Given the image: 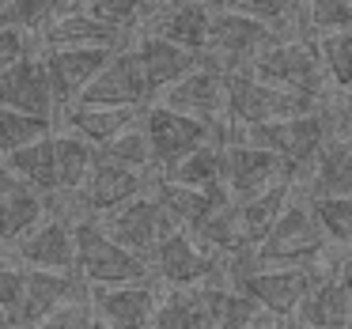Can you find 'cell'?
I'll list each match as a JSON object with an SVG mask.
<instances>
[{
    "label": "cell",
    "mask_w": 352,
    "mask_h": 329,
    "mask_svg": "<svg viewBox=\"0 0 352 329\" xmlns=\"http://www.w3.org/2000/svg\"><path fill=\"white\" fill-rule=\"evenodd\" d=\"M65 125H69V133H76V137H84L87 144L95 148H107L114 144L122 133L137 129L140 122H144V110H107V106H72L65 110Z\"/></svg>",
    "instance_id": "25"
},
{
    "label": "cell",
    "mask_w": 352,
    "mask_h": 329,
    "mask_svg": "<svg viewBox=\"0 0 352 329\" xmlns=\"http://www.w3.org/2000/svg\"><path fill=\"white\" fill-rule=\"evenodd\" d=\"M99 223H102V231H107L118 246L133 250L137 258H144V261H155L163 238H170L178 231L175 220L163 212V205L155 201L152 190H148L144 197L129 201V205L114 208V212L99 216Z\"/></svg>",
    "instance_id": "7"
},
{
    "label": "cell",
    "mask_w": 352,
    "mask_h": 329,
    "mask_svg": "<svg viewBox=\"0 0 352 329\" xmlns=\"http://www.w3.org/2000/svg\"><path fill=\"white\" fill-rule=\"evenodd\" d=\"M239 140L250 148H265V152H276L284 163H288V174L307 178L311 167L318 163V155L326 152V144L333 140V110H314L307 117H288V122H273V125H254V129H243Z\"/></svg>",
    "instance_id": "2"
},
{
    "label": "cell",
    "mask_w": 352,
    "mask_h": 329,
    "mask_svg": "<svg viewBox=\"0 0 352 329\" xmlns=\"http://www.w3.org/2000/svg\"><path fill=\"white\" fill-rule=\"evenodd\" d=\"M246 72H254L258 80L273 87H288V91H303L311 99H326V65H322L318 42L307 38H284L276 46H269L265 54H258L250 65H243Z\"/></svg>",
    "instance_id": "6"
},
{
    "label": "cell",
    "mask_w": 352,
    "mask_h": 329,
    "mask_svg": "<svg viewBox=\"0 0 352 329\" xmlns=\"http://www.w3.org/2000/svg\"><path fill=\"white\" fill-rule=\"evenodd\" d=\"M95 152L99 148L87 144L76 133H61L57 137V174H61V190H84L95 167Z\"/></svg>",
    "instance_id": "32"
},
{
    "label": "cell",
    "mask_w": 352,
    "mask_h": 329,
    "mask_svg": "<svg viewBox=\"0 0 352 329\" xmlns=\"http://www.w3.org/2000/svg\"><path fill=\"white\" fill-rule=\"evenodd\" d=\"M16 258L31 269L72 273L76 269V231L61 220H42L31 235L16 242Z\"/></svg>",
    "instance_id": "23"
},
{
    "label": "cell",
    "mask_w": 352,
    "mask_h": 329,
    "mask_svg": "<svg viewBox=\"0 0 352 329\" xmlns=\"http://www.w3.org/2000/svg\"><path fill=\"white\" fill-rule=\"evenodd\" d=\"M163 106L178 110V114L201 117V122H228V69L216 57H208L197 72L175 84L170 91H163Z\"/></svg>",
    "instance_id": "11"
},
{
    "label": "cell",
    "mask_w": 352,
    "mask_h": 329,
    "mask_svg": "<svg viewBox=\"0 0 352 329\" xmlns=\"http://www.w3.org/2000/svg\"><path fill=\"white\" fill-rule=\"evenodd\" d=\"M87 310L107 329H155L160 295L152 284H118V288H91Z\"/></svg>",
    "instance_id": "12"
},
{
    "label": "cell",
    "mask_w": 352,
    "mask_h": 329,
    "mask_svg": "<svg viewBox=\"0 0 352 329\" xmlns=\"http://www.w3.org/2000/svg\"><path fill=\"white\" fill-rule=\"evenodd\" d=\"M326 231L314 220V208L307 197H292L280 223L269 231V238L258 246L261 269H314V261L326 250Z\"/></svg>",
    "instance_id": "5"
},
{
    "label": "cell",
    "mask_w": 352,
    "mask_h": 329,
    "mask_svg": "<svg viewBox=\"0 0 352 329\" xmlns=\"http://www.w3.org/2000/svg\"><path fill=\"white\" fill-rule=\"evenodd\" d=\"M65 12H69L65 0H12L4 19H0V27H16V31H23V34L27 31L42 34L57 16H65Z\"/></svg>",
    "instance_id": "33"
},
{
    "label": "cell",
    "mask_w": 352,
    "mask_h": 329,
    "mask_svg": "<svg viewBox=\"0 0 352 329\" xmlns=\"http://www.w3.org/2000/svg\"><path fill=\"white\" fill-rule=\"evenodd\" d=\"M292 190H296V182H292V178H284V182L269 185L265 193H258V197L235 201V205H239V216H243V231H246V238H250L254 250H258V246L269 238V231L280 223L284 208L292 205Z\"/></svg>",
    "instance_id": "27"
},
{
    "label": "cell",
    "mask_w": 352,
    "mask_h": 329,
    "mask_svg": "<svg viewBox=\"0 0 352 329\" xmlns=\"http://www.w3.org/2000/svg\"><path fill=\"white\" fill-rule=\"evenodd\" d=\"M296 321L303 329H349L352 326V299L341 284V273H322L314 291L303 299Z\"/></svg>",
    "instance_id": "24"
},
{
    "label": "cell",
    "mask_w": 352,
    "mask_h": 329,
    "mask_svg": "<svg viewBox=\"0 0 352 329\" xmlns=\"http://www.w3.org/2000/svg\"><path fill=\"white\" fill-rule=\"evenodd\" d=\"M133 49H137L140 65H144V76H148V84H152L155 95L170 91L175 84H182L190 72H197L201 65L208 61V57L190 54V49L175 46V42H167V38H155V34H140V38L133 42Z\"/></svg>",
    "instance_id": "22"
},
{
    "label": "cell",
    "mask_w": 352,
    "mask_h": 329,
    "mask_svg": "<svg viewBox=\"0 0 352 329\" xmlns=\"http://www.w3.org/2000/svg\"><path fill=\"white\" fill-rule=\"evenodd\" d=\"M155 276L170 284V288H205V284H228L223 280V261L216 253H208L186 231H175L170 238H163L160 253L152 261Z\"/></svg>",
    "instance_id": "10"
},
{
    "label": "cell",
    "mask_w": 352,
    "mask_h": 329,
    "mask_svg": "<svg viewBox=\"0 0 352 329\" xmlns=\"http://www.w3.org/2000/svg\"><path fill=\"white\" fill-rule=\"evenodd\" d=\"M144 133L152 140V155H155V174H167L175 170L186 155H193L205 144H235L239 133L231 129L228 122L212 125L201 122V117L178 114V110L163 106V102H152L144 110Z\"/></svg>",
    "instance_id": "3"
},
{
    "label": "cell",
    "mask_w": 352,
    "mask_h": 329,
    "mask_svg": "<svg viewBox=\"0 0 352 329\" xmlns=\"http://www.w3.org/2000/svg\"><path fill=\"white\" fill-rule=\"evenodd\" d=\"M303 197L307 201H326V197H352V152L341 140H329L311 174L303 178Z\"/></svg>",
    "instance_id": "26"
},
{
    "label": "cell",
    "mask_w": 352,
    "mask_h": 329,
    "mask_svg": "<svg viewBox=\"0 0 352 329\" xmlns=\"http://www.w3.org/2000/svg\"><path fill=\"white\" fill-rule=\"evenodd\" d=\"M76 329H95V321H91V310H84V314H80Z\"/></svg>",
    "instance_id": "47"
},
{
    "label": "cell",
    "mask_w": 352,
    "mask_h": 329,
    "mask_svg": "<svg viewBox=\"0 0 352 329\" xmlns=\"http://www.w3.org/2000/svg\"><path fill=\"white\" fill-rule=\"evenodd\" d=\"M46 216V197L0 163V242L16 246Z\"/></svg>",
    "instance_id": "20"
},
{
    "label": "cell",
    "mask_w": 352,
    "mask_h": 329,
    "mask_svg": "<svg viewBox=\"0 0 352 329\" xmlns=\"http://www.w3.org/2000/svg\"><path fill=\"white\" fill-rule=\"evenodd\" d=\"M212 19H216V4L212 0H182L170 8L155 12L152 19H144V34L167 38L175 46L190 49V54L208 57V42H212Z\"/></svg>",
    "instance_id": "17"
},
{
    "label": "cell",
    "mask_w": 352,
    "mask_h": 329,
    "mask_svg": "<svg viewBox=\"0 0 352 329\" xmlns=\"http://www.w3.org/2000/svg\"><path fill=\"white\" fill-rule=\"evenodd\" d=\"M76 231V273L91 288H118V284H152V261L137 258L133 250L118 246L102 231L99 220H84Z\"/></svg>",
    "instance_id": "4"
},
{
    "label": "cell",
    "mask_w": 352,
    "mask_h": 329,
    "mask_svg": "<svg viewBox=\"0 0 352 329\" xmlns=\"http://www.w3.org/2000/svg\"><path fill=\"white\" fill-rule=\"evenodd\" d=\"M318 54L326 65L329 80L341 91H352V31H333V34H318Z\"/></svg>",
    "instance_id": "35"
},
{
    "label": "cell",
    "mask_w": 352,
    "mask_h": 329,
    "mask_svg": "<svg viewBox=\"0 0 352 329\" xmlns=\"http://www.w3.org/2000/svg\"><path fill=\"white\" fill-rule=\"evenodd\" d=\"M344 106H349V110H352V91H349V95H344Z\"/></svg>",
    "instance_id": "49"
},
{
    "label": "cell",
    "mask_w": 352,
    "mask_h": 329,
    "mask_svg": "<svg viewBox=\"0 0 352 329\" xmlns=\"http://www.w3.org/2000/svg\"><path fill=\"white\" fill-rule=\"evenodd\" d=\"M314 220L322 223L329 242H344L352 246V197H326V201H311Z\"/></svg>",
    "instance_id": "38"
},
{
    "label": "cell",
    "mask_w": 352,
    "mask_h": 329,
    "mask_svg": "<svg viewBox=\"0 0 352 329\" xmlns=\"http://www.w3.org/2000/svg\"><path fill=\"white\" fill-rule=\"evenodd\" d=\"M155 185L152 174H140V170H129L122 163L107 159L102 152H95V167H91V178H87L84 193H87V205H91L95 220L114 208L129 205V201L144 197L148 190Z\"/></svg>",
    "instance_id": "18"
},
{
    "label": "cell",
    "mask_w": 352,
    "mask_h": 329,
    "mask_svg": "<svg viewBox=\"0 0 352 329\" xmlns=\"http://www.w3.org/2000/svg\"><path fill=\"white\" fill-rule=\"evenodd\" d=\"M99 152L107 155V159H114V163H122V167H129V170H140V174H155V155H152V140H148V133H144V122H140L137 129L122 133L114 144L99 148Z\"/></svg>",
    "instance_id": "34"
},
{
    "label": "cell",
    "mask_w": 352,
    "mask_h": 329,
    "mask_svg": "<svg viewBox=\"0 0 352 329\" xmlns=\"http://www.w3.org/2000/svg\"><path fill=\"white\" fill-rule=\"evenodd\" d=\"M167 182L190 185V190H212V185H228L223 182V144H205L193 155H186L175 170H167Z\"/></svg>",
    "instance_id": "30"
},
{
    "label": "cell",
    "mask_w": 352,
    "mask_h": 329,
    "mask_svg": "<svg viewBox=\"0 0 352 329\" xmlns=\"http://www.w3.org/2000/svg\"><path fill=\"white\" fill-rule=\"evenodd\" d=\"M155 329H216L205 288H175L160 299Z\"/></svg>",
    "instance_id": "28"
},
{
    "label": "cell",
    "mask_w": 352,
    "mask_h": 329,
    "mask_svg": "<svg viewBox=\"0 0 352 329\" xmlns=\"http://www.w3.org/2000/svg\"><path fill=\"white\" fill-rule=\"evenodd\" d=\"M114 54L118 49H46L42 61H46L50 84H54L57 117L84 99V91L95 84V76L114 61Z\"/></svg>",
    "instance_id": "14"
},
{
    "label": "cell",
    "mask_w": 352,
    "mask_h": 329,
    "mask_svg": "<svg viewBox=\"0 0 352 329\" xmlns=\"http://www.w3.org/2000/svg\"><path fill=\"white\" fill-rule=\"evenodd\" d=\"M314 110H322V99L288 91V87H273L246 69H228V125H235L239 133L254 129V125L307 117Z\"/></svg>",
    "instance_id": "1"
},
{
    "label": "cell",
    "mask_w": 352,
    "mask_h": 329,
    "mask_svg": "<svg viewBox=\"0 0 352 329\" xmlns=\"http://www.w3.org/2000/svg\"><path fill=\"white\" fill-rule=\"evenodd\" d=\"M333 140H341L344 148L352 152V110H333Z\"/></svg>",
    "instance_id": "43"
},
{
    "label": "cell",
    "mask_w": 352,
    "mask_h": 329,
    "mask_svg": "<svg viewBox=\"0 0 352 329\" xmlns=\"http://www.w3.org/2000/svg\"><path fill=\"white\" fill-rule=\"evenodd\" d=\"M155 201L163 205V212L175 220L178 231H197L205 220H212L220 208H228L231 201V190L228 185H212V190H190V185H178V182H167V178H155L152 185Z\"/></svg>",
    "instance_id": "21"
},
{
    "label": "cell",
    "mask_w": 352,
    "mask_h": 329,
    "mask_svg": "<svg viewBox=\"0 0 352 329\" xmlns=\"http://www.w3.org/2000/svg\"><path fill=\"white\" fill-rule=\"evenodd\" d=\"M341 284H344V291H349V299H352V261L341 269Z\"/></svg>",
    "instance_id": "46"
},
{
    "label": "cell",
    "mask_w": 352,
    "mask_h": 329,
    "mask_svg": "<svg viewBox=\"0 0 352 329\" xmlns=\"http://www.w3.org/2000/svg\"><path fill=\"white\" fill-rule=\"evenodd\" d=\"M80 314H84V303H72V306H65L61 314H54L50 321H42V326H34V329H76Z\"/></svg>",
    "instance_id": "42"
},
{
    "label": "cell",
    "mask_w": 352,
    "mask_h": 329,
    "mask_svg": "<svg viewBox=\"0 0 352 329\" xmlns=\"http://www.w3.org/2000/svg\"><path fill=\"white\" fill-rule=\"evenodd\" d=\"M318 280L322 276H314V269H261V273L246 276L235 288L243 291V295H250L265 314L292 318V314H299L303 299L314 291Z\"/></svg>",
    "instance_id": "16"
},
{
    "label": "cell",
    "mask_w": 352,
    "mask_h": 329,
    "mask_svg": "<svg viewBox=\"0 0 352 329\" xmlns=\"http://www.w3.org/2000/svg\"><path fill=\"white\" fill-rule=\"evenodd\" d=\"M46 49H129V31L114 23H102L91 12H65L42 31Z\"/></svg>",
    "instance_id": "19"
},
{
    "label": "cell",
    "mask_w": 352,
    "mask_h": 329,
    "mask_svg": "<svg viewBox=\"0 0 352 329\" xmlns=\"http://www.w3.org/2000/svg\"><path fill=\"white\" fill-rule=\"evenodd\" d=\"M84 12H91L95 19H102V23H114L122 27V31H137V19H144V12H140V0H87Z\"/></svg>",
    "instance_id": "40"
},
{
    "label": "cell",
    "mask_w": 352,
    "mask_h": 329,
    "mask_svg": "<svg viewBox=\"0 0 352 329\" xmlns=\"http://www.w3.org/2000/svg\"><path fill=\"white\" fill-rule=\"evenodd\" d=\"M4 167H8L12 174H19L23 182H31L42 197L61 190V174H57V137H46V140H38V144L23 148V152L8 155Z\"/></svg>",
    "instance_id": "29"
},
{
    "label": "cell",
    "mask_w": 352,
    "mask_h": 329,
    "mask_svg": "<svg viewBox=\"0 0 352 329\" xmlns=\"http://www.w3.org/2000/svg\"><path fill=\"white\" fill-rule=\"evenodd\" d=\"M91 321H95V318H91ZM95 329H107V326H99V321H95Z\"/></svg>",
    "instance_id": "50"
},
{
    "label": "cell",
    "mask_w": 352,
    "mask_h": 329,
    "mask_svg": "<svg viewBox=\"0 0 352 329\" xmlns=\"http://www.w3.org/2000/svg\"><path fill=\"white\" fill-rule=\"evenodd\" d=\"M54 122L50 117H31V114H19V110L0 106V163L8 155L23 152V148L38 144V140L54 137Z\"/></svg>",
    "instance_id": "31"
},
{
    "label": "cell",
    "mask_w": 352,
    "mask_h": 329,
    "mask_svg": "<svg viewBox=\"0 0 352 329\" xmlns=\"http://www.w3.org/2000/svg\"><path fill=\"white\" fill-rule=\"evenodd\" d=\"M307 23H311L314 38L333 31H352V0H311Z\"/></svg>",
    "instance_id": "39"
},
{
    "label": "cell",
    "mask_w": 352,
    "mask_h": 329,
    "mask_svg": "<svg viewBox=\"0 0 352 329\" xmlns=\"http://www.w3.org/2000/svg\"><path fill=\"white\" fill-rule=\"evenodd\" d=\"M155 99L152 84L144 76L137 49H118L114 61L95 76V84L84 91L76 106H107V110H144Z\"/></svg>",
    "instance_id": "8"
},
{
    "label": "cell",
    "mask_w": 352,
    "mask_h": 329,
    "mask_svg": "<svg viewBox=\"0 0 352 329\" xmlns=\"http://www.w3.org/2000/svg\"><path fill=\"white\" fill-rule=\"evenodd\" d=\"M216 8H228V12H243V16H254L269 27H280V23H299L303 31H311L307 16H299L288 0H216Z\"/></svg>",
    "instance_id": "36"
},
{
    "label": "cell",
    "mask_w": 352,
    "mask_h": 329,
    "mask_svg": "<svg viewBox=\"0 0 352 329\" xmlns=\"http://www.w3.org/2000/svg\"><path fill=\"white\" fill-rule=\"evenodd\" d=\"M170 4H182V0H140V12H144V19H152L155 12L170 8Z\"/></svg>",
    "instance_id": "45"
},
{
    "label": "cell",
    "mask_w": 352,
    "mask_h": 329,
    "mask_svg": "<svg viewBox=\"0 0 352 329\" xmlns=\"http://www.w3.org/2000/svg\"><path fill=\"white\" fill-rule=\"evenodd\" d=\"M27 54H31V49H27V34L16 31V27H0V72Z\"/></svg>",
    "instance_id": "41"
},
{
    "label": "cell",
    "mask_w": 352,
    "mask_h": 329,
    "mask_svg": "<svg viewBox=\"0 0 352 329\" xmlns=\"http://www.w3.org/2000/svg\"><path fill=\"white\" fill-rule=\"evenodd\" d=\"M0 106L19 110L31 117H57V99H54V84L42 57H19L16 65L0 72Z\"/></svg>",
    "instance_id": "15"
},
{
    "label": "cell",
    "mask_w": 352,
    "mask_h": 329,
    "mask_svg": "<svg viewBox=\"0 0 352 329\" xmlns=\"http://www.w3.org/2000/svg\"><path fill=\"white\" fill-rule=\"evenodd\" d=\"M27 273L0 265V329H23Z\"/></svg>",
    "instance_id": "37"
},
{
    "label": "cell",
    "mask_w": 352,
    "mask_h": 329,
    "mask_svg": "<svg viewBox=\"0 0 352 329\" xmlns=\"http://www.w3.org/2000/svg\"><path fill=\"white\" fill-rule=\"evenodd\" d=\"M276 42H284V34L276 31V27L261 23V19H254V16H243V12L216 8L208 57H216L223 69H243V65H250L254 57L265 54Z\"/></svg>",
    "instance_id": "9"
},
{
    "label": "cell",
    "mask_w": 352,
    "mask_h": 329,
    "mask_svg": "<svg viewBox=\"0 0 352 329\" xmlns=\"http://www.w3.org/2000/svg\"><path fill=\"white\" fill-rule=\"evenodd\" d=\"M288 174V163L276 152H265V148H250L243 140L235 144H223V182H228L231 197L235 201H250L258 193H265L269 185L284 182ZM296 182V178H292Z\"/></svg>",
    "instance_id": "13"
},
{
    "label": "cell",
    "mask_w": 352,
    "mask_h": 329,
    "mask_svg": "<svg viewBox=\"0 0 352 329\" xmlns=\"http://www.w3.org/2000/svg\"><path fill=\"white\" fill-rule=\"evenodd\" d=\"M250 329H303L299 321H292V318H276V314H261L258 321H254Z\"/></svg>",
    "instance_id": "44"
},
{
    "label": "cell",
    "mask_w": 352,
    "mask_h": 329,
    "mask_svg": "<svg viewBox=\"0 0 352 329\" xmlns=\"http://www.w3.org/2000/svg\"><path fill=\"white\" fill-rule=\"evenodd\" d=\"M8 4H12V0H0V19H4V12H8Z\"/></svg>",
    "instance_id": "48"
}]
</instances>
